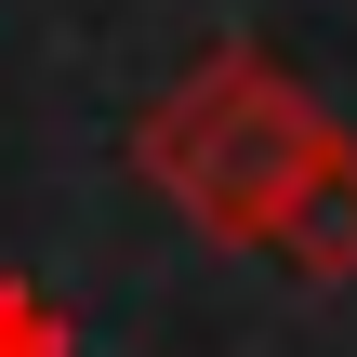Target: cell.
Wrapping results in <instances>:
<instances>
[{
  "label": "cell",
  "instance_id": "cell-2",
  "mask_svg": "<svg viewBox=\"0 0 357 357\" xmlns=\"http://www.w3.org/2000/svg\"><path fill=\"white\" fill-rule=\"evenodd\" d=\"M265 252H278L291 278H357V132H331V146L305 159V185L278 199Z\"/></svg>",
  "mask_w": 357,
  "mask_h": 357
},
{
  "label": "cell",
  "instance_id": "cell-1",
  "mask_svg": "<svg viewBox=\"0 0 357 357\" xmlns=\"http://www.w3.org/2000/svg\"><path fill=\"white\" fill-rule=\"evenodd\" d=\"M318 146H331V119H318L252 40H212V53L146 106V132H132L146 185H159L199 238H238V252H265V225H278V199L305 185Z\"/></svg>",
  "mask_w": 357,
  "mask_h": 357
},
{
  "label": "cell",
  "instance_id": "cell-3",
  "mask_svg": "<svg viewBox=\"0 0 357 357\" xmlns=\"http://www.w3.org/2000/svg\"><path fill=\"white\" fill-rule=\"evenodd\" d=\"M0 357H66V318L40 278H0Z\"/></svg>",
  "mask_w": 357,
  "mask_h": 357
}]
</instances>
